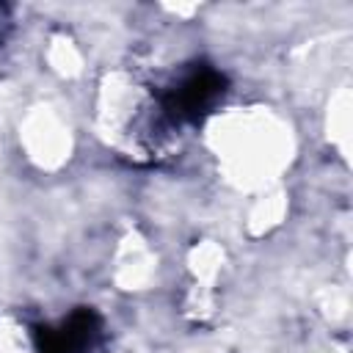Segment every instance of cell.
I'll return each instance as SVG.
<instances>
[{"mask_svg": "<svg viewBox=\"0 0 353 353\" xmlns=\"http://www.w3.org/2000/svg\"><path fill=\"white\" fill-rule=\"evenodd\" d=\"M221 85H223V80H221V74H215V72H210V69H201V72H196V74H190L176 91H174V97H171V110L174 113H179V116H185V113H199L204 105H210V99L221 91Z\"/></svg>", "mask_w": 353, "mask_h": 353, "instance_id": "obj_1", "label": "cell"}]
</instances>
